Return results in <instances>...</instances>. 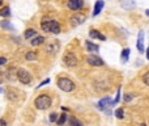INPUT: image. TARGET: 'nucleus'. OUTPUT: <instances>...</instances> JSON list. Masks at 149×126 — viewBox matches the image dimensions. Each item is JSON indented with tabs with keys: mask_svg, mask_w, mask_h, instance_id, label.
<instances>
[{
	"mask_svg": "<svg viewBox=\"0 0 149 126\" xmlns=\"http://www.w3.org/2000/svg\"><path fill=\"white\" fill-rule=\"evenodd\" d=\"M52 100L49 94H39L35 100H34V105H35L37 109L39 110H46L51 106Z\"/></svg>",
	"mask_w": 149,
	"mask_h": 126,
	"instance_id": "f257e3e1",
	"label": "nucleus"
},
{
	"mask_svg": "<svg viewBox=\"0 0 149 126\" xmlns=\"http://www.w3.org/2000/svg\"><path fill=\"white\" fill-rule=\"evenodd\" d=\"M56 84L63 92H72L73 89L76 88L75 83L68 78H59L58 81H56Z\"/></svg>",
	"mask_w": 149,
	"mask_h": 126,
	"instance_id": "f03ea898",
	"label": "nucleus"
},
{
	"mask_svg": "<svg viewBox=\"0 0 149 126\" xmlns=\"http://www.w3.org/2000/svg\"><path fill=\"white\" fill-rule=\"evenodd\" d=\"M16 78L20 80V83L25 84V85H29V84L31 83V80H33L30 72H29L28 70H25V68H18V70L16 71Z\"/></svg>",
	"mask_w": 149,
	"mask_h": 126,
	"instance_id": "7ed1b4c3",
	"label": "nucleus"
},
{
	"mask_svg": "<svg viewBox=\"0 0 149 126\" xmlns=\"http://www.w3.org/2000/svg\"><path fill=\"white\" fill-rule=\"evenodd\" d=\"M63 63H64L67 67H75L78 63V60H77V57H76L73 52L68 51L63 55Z\"/></svg>",
	"mask_w": 149,
	"mask_h": 126,
	"instance_id": "20e7f679",
	"label": "nucleus"
},
{
	"mask_svg": "<svg viewBox=\"0 0 149 126\" xmlns=\"http://www.w3.org/2000/svg\"><path fill=\"white\" fill-rule=\"evenodd\" d=\"M86 63L90 66H93V67H101V66L105 64V62L101 59V58L98 57V55L96 54H90L86 57Z\"/></svg>",
	"mask_w": 149,
	"mask_h": 126,
	"instance_id": "39448f33",
	"label": "nucleus"
},
{
	"mask_svg": "<svg viewBox=\"0 0 149 126\" xmlns=\"http://www.w3.org/2000/svg\"><path fill=\"white\" fill-rule=\"evenodd\" d=\"M86 21V16L84 15V13H75V15L71 17V24H72V26H78V25H82L84 22Z\"/></svg>",
	"mask_w": 149,
	"mask_h": 126,
	"instance_id": "423d86ee",
	"label": "nucleus"
},
{
	"mask_svg": "<svg viewBox=\"0 0 149 126\" xmlns=\"http://www.w3.org/2000/svg\"><path fill=\"white\" fill-rule=\"evenodd\" d=\"M4 92L7 93V97L10 101H17L20 99V91L15 87H8L7 89H4Z\"/></svg>",
	"mask_w": 149,
	"mask_h": 126,
	"instance_id": "0eeeda50",
	"label": "nucleus"
},
{
	"mask_svg": "<svg viewBox=\"0 0 149 126\" xmlns=\"http://www.w3.org/2000/svg\"><path fill=\"white\" fill-rule=\"evenodd\" d=\"M60 49V43L59 41H50L49 43L46 45V51L51 55H55Z\"/></svg>",
	"mask_w": 149,
	"mask_h": 126,
	"instance_id": "6e6552de",
	"label": "nucleus"
},
{
	"mask_svg": "<svg viewBox=\"0 0 149 126\" xmlns=\"http://www.w3.org/2000/svg\"><path fill=\"white\" fill-rule=\"evenodd\" d=\"M67 5H68V8H69V9L78 10V9H81V8L84 7V1H82V0H68Z\"/></svg>",
	"mask_w": 149,
	"mask_h": 126,
	"instance_id": "1a4fd4ad",
	"label": "nucleus"
},
{
	"mask_svg": "<svg viewBox=\"0 0 149 126\" xmlns=\"http://www.w3.org/2000/svg\"><path fill=\"white\" fill-rule=\"evenodd\" d=\"M107 106H112V100L110 97H103L102 100H99L98 104H97V108L101 110H105Z\"/></svg>",
	"mask_w": 149,
	"mask_h": 126,
	"instance_id": "9d476101",
	"label": "nucleus"
},
{
	"mask_svg": "<svg viewBox=\"0 0 149 126\" xmlns=\"http://www.w3.org/2000/svg\"><path fill=\"white\" fill-rule=\"evenodd\" d=\"M136 47H137V50L140 52H144V32L140 30L137 34V42H136Z\"/></svg>",
	"mask_w": 149,
	"mask_h": 126,
	"instance_id": "9b49d317",
	"label": "nucleus"
},
{
	"mask_svg": "<svg viewBox=\"0 0 149 126\" xmlns=\"http://www.w3.org/2000/svg\"><path fill=\"white\" fill-rule=\"evenodd\" d=\"M50 33H54V34L60 33V25L56 20H50Z\"/></svg>",
	"mask_w": 149,
	"mask_h": 126,
	"instance_id": "f8f14e48",
	"label": "nucleus"
},
{
	"mask_svg": "<svg viewBox=\"0 0 149 126\" xmlns=\"http://www.w3.org/2000/svg\"><path fill=\"white\" fill-rule=\"evenodd\" d=\"M103 5H105V1H103V0H97V1H96V5H94L93 16L99 15V13H101V10L103 9Z\"/></svg>",
	"mask_w": 149,
	"mask_h": 126,
	"instance_id": "ddd939ff",
	"label": "nucleus"
},
{
	"mask_svg": "<svg viewBox=\"0 0 149 126\" xmlns=\"http://www.w3.org/2000/svg\"><path fill=\"white\" fill-rule=\"evenodd\" d=\"M85 47L88 49L89 52H97V51L99 50V46H98V45H96L94 42H91V41H86V42H85Z\"/></svg>",
	"mask_w": 149,
	"mask_h": 126,
	"instance_id": "4468645a",
	"label": "nucleus"
},
{
	"mask_svg": "<svg viewBox=\"0 0 149 126\" xmlns=\"http://www.w3.org/2000/svg\"><path fill=\"white\" fill-rule=\"evenodd\" d=\"M89 36L91 37V38H98L101 39V41H105L106 39V37L103 36V34H101L98 30H96V29H90V32H89Z\"/></svg>",
	"mask_w": 149,
	"mask_h": 126,
	"instance_id": "2eb2a0df",
	"label": "nucleus"
},
{
	"mask_svg": "<svg viewBox=\"0 0 149 126\" xmlns=\"http://www.w3.org/2000/svg\"><path fill=\"white\" fill-rule=\"evenodd\" d=\"M43 42H44V37H42V36H35L34 38L30 39L31 46H39V45L43 43Z\"/></svg>",
	"mask_w": 149,
	"mask_h": 126,
	"instance_id": "dca6fc26",
	"label": "nucleus"
},
{
	"mask_svg": "<svg viewBox=\"0 0 149 126\" xmlns=\"http://www.w3.org/2000/svg\"><path fill=\"white\" fill-rule=\"evenodd\" d=\"M35 36H37V32H35V29H33V28L26 29L25 33H24V37H25L26 39H31V38H34Z\"/></svg>",
	"mask_w": 149,
	"mask_h": 126,
	"instance_id": "f3484780",
	"label": "nucleus"
},
{
	"mask_svg": "<svg viewBox=\"0 0 149 126\" xmlns=\"http://www.w3.org/2000/svg\"><path fill=\"white\" fill-rule=\"evenodd\" d=\"M0 26H1L3 29H7V30H15V26H13L12 24H10L9 21H7V20L0 21Z\"/></svg>",
	"mask_w": 149,
	"mask_h": 126,
	"instance_id": "a211bd4d",
	"label": "nucleus"
},
{
	"mask_svg": "<svg viewBox=\"0 0 149 126\" xmlns=\"http://www.w3.org/2000/svg\"><path fill=\"white\" fill-rule=\"evenodd\" d=\"M41 28L43 32H46V33H50V20L49 18H44L43 21L41 22Z\"/></svg>",
	"mask_w": 149,
	"mask_h": 126,
	"instance_id": "6ab92c4d",
	"label": "nucleus"
},
{
	"mask_svg": "<svg viewBox=\"0 0 149 126\" xmlns=\"http://www.w3.org/2000/svg\"><path fill=\"white\" fill-rule=\"evenodd\" d=\"M130 54H131L130 49H123V51H122V62L123 63L128 62V59H130Z\"/></svg>",
	"mask_w": 149,
	"mask_h": 126,
	"instance_id": "aec40b11",
	"label": "nucleus"
},
{
	"mask_svg": "<svg viewBox=\"0 0 149 126\" xmlns=\"http://www.w3.org/2000/svg\"><path fill=\"white\" fill-rule=\"evenodd\" d=\"M68 121H69V126H84L82 122L80 120H77L76 117H69Z\"/></svg>",
	"mask_w": 149,
	"mask_h": 126,
	"instance_id": "412c9836",
	"label": "nucleus"
},
{
	"mask_svg": "<svg viewBox=\"0 0 149 126\" xmlns=\"http://www.w3.org/2000/svg\"><path fill=\"white\" fill-rule=\"evenodd\" d=\"M68 120V116L65 114V113H63V114H60L59 117H58V121H56V123L59 126H62V125H64L65 123V121Z\"/></svg>",
	"mask_w": 149,
	"mask_h": 126,
	"instance_id": "4be33fe9",
	"label": "nucleus"
},
{
	"mask_svg": "<svg viewBox=\"0 0 149 126\" xmlns=\"http://www.w3.org/2000/svg\"><path fill=\"white\" fill-rule=\"evenodd\" d=\"M9 16H10L9 7H4L0 9V17H9Z\"/></svg>",
	"mask_w": 149,
	"mask_h": 126,
	"instance_id": "5701e85b",
	"label": "nucleus"
},
{
	"mask_svg": "<svg viewBox=\"0 0 149 126\" xmlns=\"http://www.w3.org/2000/svg\"><path fill=\"white\" fill-rule=\"evenodd\" d=\"M25 59L26 60H35L37 59V52L35 51H28L25 54Z\"/></svg>",
	"mask_w": 149,
	"mask_h": 126,
	"instance_id": "b1692460",
	"label": "nucleus"
},
{
	"mask_svg": "<svg viewBox=\"0 0 149 126\" xmlns=\"http://www.w3.org/2000/svg\"><path fill=\"white\" fill-rule=\"evenodd\" d=\"M115 117H116L118 120H122V118H124V110H123L122 108L116 109V110H115Z\"/></svg>",
	"mask_w": 149,
	"mask_h": 126,
	"instance_id": "393cba45",
	"label": "nucleus"
},
{
	"mask_svg": "<svg viewBox=\"0 0 149 126\" xmlns=\"http://www.w3.org/2000/svg\"><path fill=\"white\" fill-rule=\"evenodd\" d=\"M143 81H144V84H145V85L149 87V71L143 75Z\"/></svg>",
	"mask_w": 149,
	"mask_h": 126,
	"instance_id": "a878e982",
	"label": "nucleus"
},
{
	"mask_svg": "<svg viewBox=\"0 0 149 126\" xmlns=\"http://www.w3.org/2000/svg\"><path fill=\"white\" fill-rule=\"evenodd\" d=\"M58 117H59V116H58L56 113H51V114H50V117H49V121H50V122H56Z\"/></svg>",
	"mask_w": 149,
	"mask_h": 126,
	"instance_id": "bb28decb",
	"label": "nucleus"
},
{
	"mask_svg": "<svg viewBox=\"0 0 149 126\" xmlns=\"http://www.w3.org/2000/svg\"><path fill=\"white\" fill-rule=\"evenodd\" d=\"M119 100H120V87H119V89H118V92H116V96H115V100L112 101V105H116L118 102H119Z\"/></svg>",
	"mask_w": 149,
	"mask_h": 126,
	"instance_id": "cd10ccee",
	"label": "nucleus"
},
{
	"mask_svg": "<svg viewBox=\"0 0 149 126\" xmlns=\"http://www.w3.org/2000/svg\"><path fill=\"white\" fill-rule=\"evenodd\" d=\"M132 99H133V94H131V93H125L124 94V101L125 102H130Z\"/></svg>",
	"mask_w": 149,
	"mask_h": 126,
	"instance_id": "c85d7f7f",
	"label": "nucleus"
},
{
	"mask_svg": "<svg viewBox=\"0 0 149 126\" xmlns=\"http://www.w3.org/2000/svg\"><path fill=\"white\" fill-rule=\"evenodd\" d=\"M49 83H50V79H46V80H43V81H42V83H41V84H39V85H38V87H37V88H41V87L46 85V84H49Z\"/></svg>",
	"mask_w": 149,
	"mask_h": 126,
	"instance_id": "c756f323",
	"label": "nucleus"
},
{
	"mask_svg": "<svg viewBox=\"0 0 149 126\" xmlns=\"http://www.w3.org/2000/svg\"><path fill=\"white\" fill-rule=\"evenodd\" d=\"M7 62H8V60H7V58H4V57H0V66H4Z\"/></svg>",
	"mask_w": 149,
	"mask_h": 126,
	"instance_id": "7c9ffc66",
	"label": "nucleus"
},
{
	"mask_svg": "<svg viewBox=\"0 0 149 126\" xmlns=\"http://www.w3.org/2000/svg\"><path fill=\"white\" fill-rule=\"evenodd\" d=\"M0 126H7V122H5L3 118H0Z\"/></svg>",
	"mask_w": 149,
	"mask_h": 126,
	"instance_id": "2f4dec72",
	"label": "nucleus"
},
{
	"mask_svg": "<svg viewBox=\"0 0 149 126\" xmlns=\"http://www.w3.org/2000/svg\"><path fill=\"white\" fill-rule=\"evenodd\" d=\"M146 59L149 60V47H148V50H146Z\"/></svg>",
	"mask_w": 149,
	"mask_h": 126,
	"instance_id": "473e14b6",
	"label": "nucleus"
},
{
	"mask_svg": "<svg viewBox=\"0 0 149 126\" xmlns=\"http://www.w3.org/2000/svg\"><path fill=\"white\" fill-rule=\"evenodd\" d=\"M145 15H146V16H148V17H149V9H146V10H145Z\"/></svg>",
	"mask_w": 149,
	"mask_h": 126,
	"instance_id": "72a5a7b5",
	"label": "nucleus"
},
{
	"mask_svg": "<svg viewBox=\"0 0 149 126\" xmlns=\"http://www.w3.org/2000/svg\"><path fill=\"white\" fill-rule=\"evenodd\" d=\"M3 92H4V89H3V88H0V93H3Z\"/></svg>",
	"mask_w": 149,
	"mask_h": 126,
	"instance_id": "f704fd0d",
	"label": "nucleus"
},
{
	"mask_svg": "<svg viewBox=\"0 0 149 126\" xmlns=\"http://www.w3.org/2000/svg\"><path fill=\"white\" fill-rule=\"evenodd\" d=\"M140 126H146V125H145V123H141V125H140Z\"/></svg>",
	"mask_w": 149,
	"mask_h": 126,
	"instance_id": "c9c22d12",
	"label": "nucleus"
},
{
	"mask_svg": "<svg viewBox=\"0 0 149 126\" xmlns=\"http://www.w3.org/2000/svg\"><path fill=\"white\" fill-rule=\"evenodd\" d=\"M3 4V1H1V0H0V5H1Z\"/></svg>",
	"mask_w": 149,
	"mask_h": 126,
	"instance_id": "e433bc0d",
	"label": "nucleus"
},
{
	"mask_svg": "<svg viewBox=\"0 0 149 126\" xmlns=\"http://www.w3.org/2000/svg\"><path fill=\"white\" fill-rule=\"evenodd\" d=\"M0 76H1V72H0Z\"/></svg>",
	"mask_w": 149,
	"mask_h": 126,
	"instance_id": "4c0bfd02",
	"label": "nucleus"
}]
</instances>
